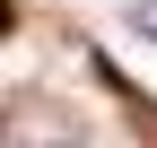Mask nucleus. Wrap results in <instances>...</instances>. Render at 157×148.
I'll return each instance as SVG.
<instances>
[{
    "instance_id": "nucleus-1",
    "label": "nucleus",
    "mask_w": 157,
    "mask_h": 148,
    "mask_svg": "<svg viewBox=\"0 0 157 148\" xmlns=\"http://www.w3.org/2000/svg\"><path fill=\"white\" fill-rule=\"evenodd\" d=\"M131 26H140L148 44H157V0H140V9H131Z\"/></svg>"
}]
</instances>
